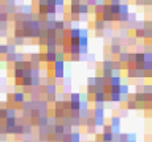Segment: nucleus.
Segmentation results:
<instances>
[{
	"mask_svg": "<svg viewBox=\"0 0 152 142\" xmlns=\"http://www.w3.org/2000/svg\"><path fill=\"white\" fill-rule=\"evenodd\" d=\"M84 3H86V5H87V6H89V8H90V6H92V8H94V6L97 5V0H86V2H84Z\"/></svg>",
	"mask_w": 152,
	"mask_h": 142,
	"instance_id": "nucleus-15",
	"label": "nucleus"
},
{
	"mask_svg": "<svg viewBox=\"0 0 152 142\" xmlns=\"http://www.w3.org/2000/svg\"><path fill=\"white\" fill-rule=\"evenodd\" d=\"M122 52V46L121 44H111V54L113 56H119Z\"/></svg>",
	"mask_w": 152,
	"mask_h": 142,
	"instance_id": "nucleus-3",
	"label": "nucleus"
},
{
	"mask_svg": "<svg viewBox=\"0 0 152 142\" xmlns=\"http://www.w3.org/2000/svg\"><path fill=\"white\" fill-rule=\"evenodd\" d=\"M70 58H71V62H79L81 60V56H71Z\"/></svg>",
	"mask_w": 152,
	"mask_h": 142,
	"instance_id": "nucleus-18",
	"label": "nucleus"
},
{
	"mask_svg": "<svg viewBox=\"0 0 152 142\" xmlns=\"http://www.w3.org/2000/svg\"><path fill=\"white\" fill-rule=\"evenodd\" d=\"M21 85L32 87V77H22V79H21Z\"/></svg>",
	"mask_w": 152,
	"mask_h": 142,
	"instance_id": "nucleus-8",
	"label": "nucleus"
},
{
	"mask_svg": "<svg viewBox=\"0 0 152 142\" xmlns=\"http://www.w3.org/2000/svg\"><path fill=\"white\" fill-rule=\"evenodd\" d=\"M94 27H95V30H98V32H101V30L105 29V27H106V24H105V22H103V21H101L100 17H98V19L95 21V24H94Z\"/></svg>",
	"mask_w": 152,
	"mask_h": 142,
	"instance_id": "nucleus-4",
	"label": "nucleus"
},
{
	"mask_svg": "<svg viewBox=\"0 0 152 142\" xmlns=\"http://www.w3.org/2000/svg\"><path fill=\"white\" fill-rule=\"evenodd\" d=\"M87 85H95V77H89L87 79Z\"/></svg>",
	"mask_w": 152,
	"mask_h": 142,
	"instance_id": "nucleus-17",
	"label": "nucleus"
},
{
	"mask_svg": "<svg viewBox=\"0 0 152 142\" xmlns=\"http://www.w3.org/2000/svg\"><path fill=\"white\" fill-rule=\"evenodd\" d=\"M136 43V38L135 36H130V38H128V44H135Z\"/></svg>",
	"mask_w": 152,
	"mask_h": 142,
	"instance_id": "nucleus-21",
	"label": "nucleus"
},
{
	"mask_svg": "<svg viewBox=\"0 0 152 142\" xmlns=\"http://www.w3.org/2000/svg\"><path fill=\"white\" fill-rule=\"evenodd\" d=\"M121 93H111V98H109V99H111V101L113 103H119V101H121Z\"/></svg>",
	"mask_w": 152,
	"mask_h": 142,
	"instance_id": "nucleus-11",
	"label": "nucleus"
},
{
	"mask_svg": "<svg viewBox=\"0 0 152 142\" xmlns=\"http://www.w3.org/2000/svg\"><path fill=\"white\" fill-rule=\"evenodd\" d=\"M16 54V52H15ZM15 54H7V58H5V60L7 62H15Z\"/></svg>",
	"mask_w": 152,
	"mask_h": 142,
	"instance_id": "nucleus-16",
	"label": "nucleus"
},
{
	"mask_svg": "<svg viewBox=\"0 0 152 142\" xmlns=\"http://www.w3.org/2000/svg\"><path fill=\"white\" fill-rule=\"evenodd\" d=\"M0 22H8V14L5 11H0Z\"/></svg>",
	"mask_w": 152,
	"mask_h": 142,
	"instance_id": "nucleus-14",
	"label": "nucleus"
},
{
	"mask_svg": "<svg viewBox=\"0 0 152 142\" xmlns=\"http://www.w3.org/2000/svg\"><path fill=\"white\" fill-rule=\"evenodd\" d=\"M13 44H15V46H22V44H24V38H22V36H15Z\"/></svg>",
	"mask_w": 152,
	"mask_h": 142,
	"instance_id": "nucleus-9",
	"label": "nucleus"
},
{
	"mask_svg": "<svg viewBox=\"0 0 152 142\" xmlns=\"http://www.w3.org/2000/svg\"><path fill=\"white\" fill-rule=\"evenodd\" d=\"M117 62L119 63H128V52H121V54H119Z\"/></svg>",
	"mask_w": 152,
	"mask_h": 142,
	"instance_id": "nucleus-6",
	"label": "nucleus"
},
{
	"mask_svg": "<svg viewBox=\"0 0 152 142\" xmlns=\"http://www.w3.org/2000/svg\"><path fill=\"white\" fill-rule=\"evenodd\" d=\"M135 38H144V30H143V27H138V29H136Z\"/></svg>",
	"mask_w": 152,
	"mask_h": 142,
	"instance_id": "nucleus-10",
	"label": "nucleus"
},
{
	"mask_svg": "<svg viewBox=\"0 0 152 142\" xmlns=\"http://www.w3.org/2000/svg\"><path fill=\"white\" fill-rule=\"evenodd\" d=\"M109 5H121V0H109Z\"/></svg>",
	"mask_w": 152,
	"mask_h": 142,
	"instance_id": "nucleus-19",
	"label": "nucleus"
},
{
	"mask_svg": "<svg viewBox=\"0 0 152 142\" xmlns=\"http://www.w3.org/2000/svg\"><path fill=\"white\" fill-rule=\"evenodd\" d=\"M24 97H25L24 93H21V92H17V93H15V95H13V101H15V103H22V101H24Z\"/></svg>",
	"mask_w": 152,
	"mask_h": 142,
	"instance_id": "nucleus-5",
	"label": "nucleus"
},
{
	"mask_svg": "<svg viewBox=\"0 0 152 142\" xmlns=\"http://www.w3.org/2000/svg\"><path fill=\"white\" fill-rule=\"evenodd\" d=\"M82 3V0H70V5H79Z\"/></svg>",
	"mask_w": 152,
	"mask_h": 142,
	"instance_id": "nucleus-20",
	"label": "nucleus"
},
{
	"mask_svg": "<svg viewBox=\"0 0 152 142\" xmlns=\"http://www.w3.org/2000/svg\"><path fill=\"white\" fill-rule=\"evenodd\" d=\"M44 62L46 63H54L56 62V52H44Z\"/></svg>",
	"mask_w": 152,
	"mask_h": 142,
	"instance_id": "nucleus-2",
	"label": "nucleus"
},
{
	"mask_svg": "<svg viewBox=\"0 0 152 142\" xmlns=\"http://www.w3.org/2000/svg\"><path fill=\"white\" fill-rule=\"evenodd\" d=\"M63 71H65V62H54V76L57 79L63 77Z\"/></svg>",
	"mask_w": 152,
	"mask_h": 142,
	"instance_id": "nucleus-1",
	"label": "nucleus"
},
{
	"mask_svg": "<svg viewBox=\"0 0 152 142\" xmlns=\"http://www.w3.org/2000/svg\"><path fill=\"white\" fill-rule=\"evenodd\" d=\"M113 65H114V62L105 60L103 62V71H113Z\"/></svg>",
	"mask_w": 152,
	"mask_h": 142,
	"instance_id": "nucleus-7",
	"label": "nucleus"
},
{
	"mask_svg": "<svg viewBox=\"0 0 152 142\" xmlns=\"http://www.w3.org/2000/svg\"><path fill=\"white\" fill-rule=\"evenodd\" d=\"M8 54V44H0V56H7Z\"/></svg>",
	"mask_w": 152,
	"mask_h": 142,
	"instance_id": "nucleus-12",
	"label": "nucleus"
},
{
	"mask_svg": "<svg viewBox=\"0 0 152 142\" xmlns=\"http://www.w3.org/2000/svg\"><path fill=\"white\" fill-rule=\"evenodd\" d=\"M24 70H15V79H22V77H24V73H22Z\"/></svg>",
	"mask_w": 152,
	"mask_h": 142,
	"instance_id": "nucleus-13",
	"label": "nucleus"
}]
</instances>
